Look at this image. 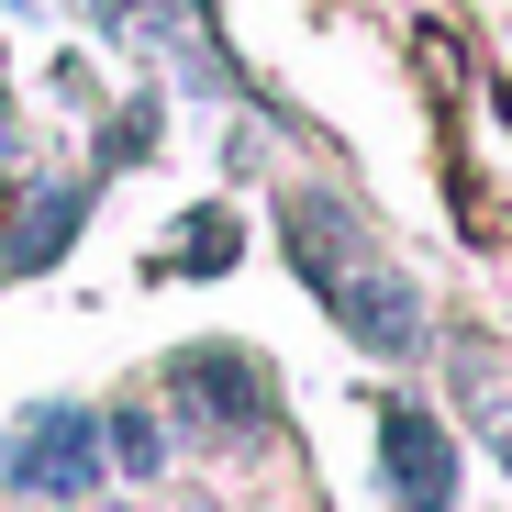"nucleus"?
Instances as JSON below:
<instances>
[{
  "mask_svg": "<svg viewBox=\"0 0 512 512\" xmlns=\"http://www.w3.org/2000/svg\"><path fill=\"white\" fill-rule=\"evenodd\" d=\"M279 256L301 268V290L346 323L368 357H412V346H423V301H412V279L390 268V245L368 234L357 201H334V190H290V201H279Z\"/></svg>",
  "mask_w": 512,
  "mask_h": 512,
  "instance_id": "f257e3e1",
  "label": "nucleus"
},
{
  "mask_svg": "<svg viewBox=\"0 0 512 512\" xmlns=\"http://www.w3.org/2000/svg\"><path fill=\"white\" fill-rule=\"evenodd\" d=\"M167 412L190 446H268L279 435V379L245 346H179L167 357Z\"/></svg>",
  "mask_w": 512,
  "mask_h": 512,
  "instance_id": "f03ea898",
  "label": "nucleus"
},
{
  "mask_svg": "<svg viewBox=\"0 0 512 512\" xmlns=\"http://www.w3.org/2000/svg\"><path fill=\"white\" fill-rule=\"evenodd\" d=\"M101 468H112V446H101L90 401H23L0 423V490H23V501H90Z\"/></svg>",
  "mask_w": 512,
  "mask_h": 512,
  "instance_id": "7ed1b4c3",
  "label": "nucleus"
},
{
  "mask_svg": "<svg viewBox=\"0 0 512 512\" xmlns=\"http://www.w3.org/2000/svg\"><path fill=\"white\" fill-rule=\"evenodd\" d=\"M379 423V479H390V501L401 512H457V435L423 401H379L368 412Z\"/></svg>",
  "mask_w": 512,
  "mask_h": 512,
  "instance_id": "20e7f679",
  "label": "nucleus"
},
{
  "mask_svg": "<svg viewBox=\"0 0 512 512\" xmlns=\"http://www.w3.org/2000/svg\"><path fill=\"white\" fill-rule=\"evenodd\" d=\"M78 223H90V179H34L0 201V256H12V279H45L56 256L78 245Z\"/></svg>",
  "mask_w": 512,
  "mask_h": 512,
  "instance_id": "39448f33",
  "label": "nucleus"
},
{
  "mask_svg": "<svg viewBox=\"0 0 512 512\" xmlns=\"http://www.w3.org/2000/svg\"><path fill=\"white\" fill-rule=\"evenodd\" d=\"M234 256H245V223H234V212H190L179 234L156 245V279H223Z\"/></svg>",
  "mask_w": 512,
  "mask_h": 512,
  "instance_id": "423d86ee",
  "label": "nucleus"
},
{
  "mask_svg": "<svg viewBox=\"0 0 512 512\" xmlns=\"http://www.w3.org/2000/svg\"><path fill=\"white\" fill-rule=\"evenodd\" d=\"M101 446H112L123 479H167V423H156V412H134V401L101 412Z\"/></svg>",
  "mask_w": 512,
  "mask_h": 512,
  "instance_id": "0eeeda50",
  "label": "nucleus"
},
{
  "mask_svg": "<svg viewBox=\"0 0 512 512\" xmlns=\"http://www.w3.org/2000/svg\"><path fill=\"white\" fill-rule=\"evenodd\" d=\"M156 123H167L156 101H123V112H112V134H101V179H112V167H134V156H156Z\"/></svg>",
  "mask_w": 512,
  "mask_h": 512,
  "instance_id": "6e6552de",
  "label": "nucleus"
},
{
  "mask_svg": "<svg viewBox=\"0 0 512 512\" xmlns=\"http://www.w3.org/2000/svg\"><path fill=\"white\" fill-rule=\"evenodd\" d=\"M468 412H479V435L512 457V379H490V368H468Z\"/></svg>",
  "mask_w": 512,
  "mask_h": 512,
  "instance_id": "1a4fd4ad",
  "label": "nucleus"
},
{
  "mask_svg": "<svg viewBox=\"0 0 512 512\" xmlns=\"http://www.w3.org/2000/svg\"><path fill=\"white\" fill-rule=\"evenodd\" d=\"M90 23L112 45H134V34H167V0H90Z\"/></svg>",
  "mask_w": 512,
  "mask_h": 512,
  "instance_id": "9d476101",
  "label": "nucleus"
},
{
  "mask_svg": "<svg viewBox=\"0 0 512 512\" xmlns=\"http://www.w3.org/2000/svg\"><path fill=\"white\" fill-rule=\"evenodd\" d=\"M12 134H23V123H12V78H0V156H12Z\"/></svg>",
  "mask_w": 512,
  "mask_h": 512,
  "instance_id": "9b49d317",
  "label": "nucleus"
},
{
  "mask_svg": "<svg viewBox=\"0 0 512 512\" xmlns=\"http://www.w3.org/2000/svg\"><path fill=\"white\" fill-rule=\"evenodd\" d=\"M12 12H56V0H12Z\"/></svg>",
  "mask_w": 512,
  "mask_h": 512,
  "instance_id": "f8f14e48",
  "label": "nucleus"
},
{
  "mask_svg": "<svg viewBox=\"0 0 512 512\" xmlns=\"http://www.w3.org/2000/svg\"><path fill=\"white\" fill-rule=\"evenodd\" d=\"M0 279H12V256H0Z\"/></svg>",
  "mask_w": 512,
  "mask_h": 512,
  "instance_id": "ddd939ff",
  "label": "nucleus"
}]
</instances>
